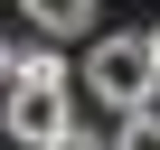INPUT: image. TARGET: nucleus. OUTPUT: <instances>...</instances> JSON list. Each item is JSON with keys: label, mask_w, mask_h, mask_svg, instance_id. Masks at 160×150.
<instances>
[{"label": "nucleus", "mask_w": 160, "mask_h": 150, "mask_svg": "<svg viewBox=\"0 0 160 150\" xmlns=\"http://www.w3.org/2000/svg\"><path fill=\"white\" fill-rule=\"evenodd\" d=\"M66 94H75V75H66L57 38H47V47H19V75L0 85V131H10L19 150H47V141L66 131Z\"/></svg>", "instance_id": "nucleus-1"}, {"label": "nucleus", "mask_w": 160, "mask_h": 150, "mask_svg": "<svg viewBox=\"0 0 160 150\" xmlns=\"http://www.w3.org/2000/svg\"><path fill=\"white\" fill-rule=\"evenodd\" d=\"M85 94L104 113H141L160 94V47H151V28H104L85 47Z\"/></svg>", "instance_id": "nucleus-2"}, {"label": "nucleus", "mask_w": 160, "mask_h": 150, "mask_svg": "<svg viewBox=\"0 0 160 150\" xmlns=\"http://www.w3.org/2000/svg\"><path fill=\"white\" fill-rule=\"evenodd\" d=\"M38 38H94V0H19Z\"/></svg>", "instance_id": "nucleus-3"}, {"label": "nucleus", "mask_w": 160, "mask_h": 150, "mask_svg": "<svg viewBox=\"0 0 160 150\" xmlns=\"http://www.w3.org/2000/svg\"><path fill=\"white\" fill-rule=\"evenodd\" d=\"M113 150H160V103H141V113H122V131H113Z\"/></svg>", "instance_id": "nucleus-4"}, {"label": "nucleus", "mask_w": 160, "mask_h": 150, "mask_svg": "<svg viewBox=\"0 0 160 150\" xmlns=\"http://www.w3.org/2000/svg\"><path fill=\"white\" fill-rule=\"evenodd\" d=\"M47 150H113V141H104V131H75V122H66V131H57Z\"/></svg>", "instance_id": "nucleus-5"}, {"label": "nucleus", "mask_w": 160, "mask_h": 150, "mask_svg": "<svg viewBox=\"0 0 160 150\" xmlns=\"http://www.w3.org/2000/svg\"><path fill=\"white\" fill-rule=\"evenodd\" d=\"M10 75H19V47H10V38H0V85H10Z\"/></svg>", "instance_id": "nucleus-6"}, {"label": "nucleus", "mask_w": 160, "mask_h": 150, "mask_svg": "<svg viewBox=\"0 0 160 150\" xmlns=\"http://www.w3.org/2000/svg\"><path fill=\"white\" fill-rule=\"evenodd\" d=\"M151 47H160V28H151Z\"/></svg>", "instance_id": "nucleus-7"}]
</instances>
